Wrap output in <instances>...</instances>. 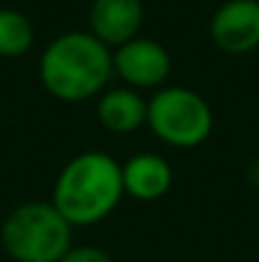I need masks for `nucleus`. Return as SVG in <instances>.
<instances>
[{"instance_id":"f03ea898","label":"nucleus","mask_w":259,"mask_h":262,"mask_svg":"<svg viewBox=\"0 0 259 262\" xmlns=\"http://www.w3.org/2000/svg\"><path fill=\"white\" fill-rule=\"evenodd\" d=\"M122 196V166L107 153L89 150L61 168L51 204L72 227H89L107 219Z\"/></svg>"},{"instance_id":"0eeeda50","label":"nucleus","mask_w":259,"mask_h":262,"mask_svg":"<svg viewBox=\"0 0 259 262\" xmlns=\"http://www.w3.org/2000/svg\"><path fill=\"white\" fill-rule=\"evenodd\" d=\"M143 0H91L89 33L112 51L140 36Z\"/></svg>"},{"instance_id":"423d86ee","label":"nucleus","mask_w":259,"mask_h":262,"mask_svg":"<svg viewBox=\"0 0 259 262\" xmlns=\"http://www.w3.org/2000/svg\"><path fill=\"white\" fill-rule=\"evenodd\" d=\"M208 36L224 54L242 56L259 49V3L226 0L211 18Z\"/></svg>"},{"instance_id":"9b49d317","label":"nucleus","mask_w":259,"mask_h":262,"mask_svg":"<svg viewBox=\"0 0 259 262\" xmlns=\"http://www.w3.org/2000/svg\"><path fill=\"white\" fill-rule=\"evenodd\" d=\"M59 262H114L104 250L94 247V245H79V247H72Z\"/></svg>"},{"instance_id":"6e6552de","label":"nucleus","mask_w":259,"mask_h":262,"mask_svg":"<svg viewBox=\"0 0 259 262\" xmlns=\"http://www.w3.org/2000/svg\"><path fill=\"white\" fill-rule=\"evenodd\" d=\"M122 186L125 193L137 201H155L171 191V163L155 153H137L127 163H122Z\"/></svg>"},{"instance_id":"20e7f679","label":"nucleus","mask_w":259,"mask_h":262,"mask_svg":"<svg viewBox=\"0 0 259 262\" xmlns=\"http://www.w3.org/2000/svg\"><path fill=\"white\" fill-rule=\"evenodd\" d=\"M148 125L153 135L175 148H198L214 130L208 102L185 87H160L148 102Z\"/></svg>"},{"instance_id":"39448f33","label":"nucleus","mask_w":259,"mask_h":262,"mask_svg":"<svg viewBox=\"0 0 259 262\" xmlns=\"http://www.w3.org/2000/svg\"><path fill=\"white\" fill-rule=\"evenodd\" d=\"M114 77L132 89H160L171 77V54L153 38H132L112 51Z\"/></svg>"},{"instance_id":"1a4fd4ad","label":"nucleus","mask_w":259,"mask_h":262,"mask_svg":"<svg viewBox=\"0 0 259 262\" xmlns=\"http://www.w3.org/2000/svg\"><path fill=\"white\" fill-rule=\"evenodd\" d=\"M97 117L104 130L127 135L137 127L148 125V102L140 97V92L132 87H112L102 92L97 102Z\"/></svg>"},{"instance_id":"7ed1b4c3","label":"nucleus","mask_w":259,"mask_h":262,"mask_svg":"<svg viewBox=\"0 0 259 262\" xmlns=\"http://www.w3.org/2000/svg\"><path fill=\"white\" fill-rule=\"evenodd\" d=\"M72 232L51 201H26L5 216L0 242L15 262H59L74 247Z\"/></svg>"},{"instance_id":"f257e3e1","label":"nucleus","mask_w":259,"mask_h":262,"mask_svg":"<svg viewBox=\"0 0 259 262\" xmlns=\"http://www.w3.org/2000/svg\"><path fill=\"white\" fill-rule=\"evenodd\" d=\"M38 77L43 89L61 102L91 99L114 77L112 49L89 31L61 33L43 49Z\"/></svg>"},{"instance_id":"9d476101","label":"nucleus","mask_w":259,"mask_h":262,"mask_svg":"<svg viewBox=\"0 0 259 262\" xmlns=\"http://www.w3.org/2000/svg\"><path fill=\"white\" fill-rule=\"evenodd\" d=\"M33 23L10 8H0V56L15 59L31 51L33 46Z\"/></svg>"},{"instance_id":"f8f14e48","label":"nucleus","mask_w":259,"mask_h":262,"mask_svg":"<svg viewBox=\"0 0 259 262\" xmlns=\"http://www.w3.org/2000/svg\"><path fill=\"white\" fill-rule=\"evenodd\" d=\"M257 3H259V0H257Z\"/></svg>"}]
</instances>
